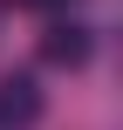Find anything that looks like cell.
Returning a JSON list of instances; mask_svg holds the SVG:
<instances>
[{"mask_svg":"<svg viewBox=\"0 0 123 130\" xmlns=\"http://www.w3.org/2000/svg\"><path fill=\"white\" fill-rule=\"evenodd\" d=\"M14 7H62V0H14Z\"/></svg>","mask_w":123,"mask_h":130,"instance_id":"3","label":"cell"},{"mask_svg":"<svg viewBox=\"0 0 123 130\" xmlns=\"http://www.w3.org/2000/svg\"><path fill=\"white\" fill-rule=\"evenodd\" d=\"M41 82L34 75H0V130H34L41 123Z\"/></svg>","mask_w":123,"mask_h":130,"instance_id":"1","label":"cell"},{"mask_svg":"<svg viewBox=\"0 0 123 130\" xmlns=\"http://www.w3.org/2000/svg\"><path fill=\"white\" fill-rule=\"evenodd\" d=\"M89 48H96V41H89L82 21H55V27L41 34V62H55V69H82Z\"/></svg>","mask_w":123,"mask_h":130,"instance_id":"2","label":"cell"}]
</instances>
